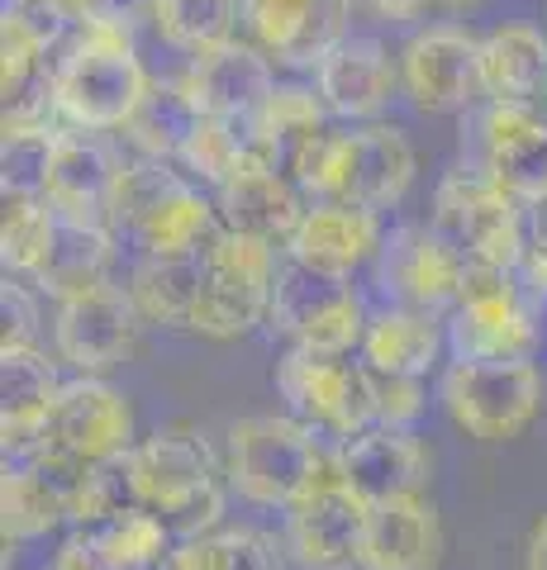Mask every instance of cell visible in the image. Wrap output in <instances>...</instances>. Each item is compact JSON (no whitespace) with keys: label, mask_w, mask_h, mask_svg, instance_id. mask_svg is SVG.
<instances>
[{"label":"cell","mask_w":547,"mask_h":570,"mask_svg":"<svg viewBox=\"0 0 547 570\" xmlns=\"http://www.w3.org/2000/svg\"><path fill=\"white\" fill-rule=\"evenodd\" d=\"M182 167L196 171L209 186L234 181L238 171L272 167V138H267V124H262V105L257 110H234V115H205L201 129L186 142Z\"/></svg>","instance_id":"cell-27"},{"label":"cell","mask_w":547,"mask_h":570,"mask_svg":"<svg viewBox=\"0 0 547 570\" xmlns=\"http://www.w3.org/2000/svg\"><path fill=\"white\" fill-rule=\"evenodd\" d=\"M272 285H276L272 243L219 228L205 243V295L191 333L215 337V343L253 333L272 314Z\"/></svg>","instance_id":"cell-4"},{"label":"cell","mask_w":547,"mask_h":570,"mask_svg":"<svg viewBox=\"0 0 547 570\" xmlns=\"http://www.w3.org/2000/svg\"><path fill=\"white\" fill-rule=\"evenodd\" d=\"M528 570H547V513L534 528V538H528Z\"/></svg>","instance_id":"cell-48"},{"label":"cell","mask_w":547,"mask_h":570,"mask_svg":"<svg viewBox=\"0 0 547 570\" xmlns=\"http://www.w3.org/2000/svg\"><path fill=\"white\" fill-rule=\"evenodd\" d=\"M144 509L138 499V480H134V448L129 452H115L96 461L81 480V494H77V509H72V523L81 528H100V523H115L125 513Z\"/></svg>","instance_id":"cell-36"},{"label":"cell","mask_w":547,"mask_h":570,"mask_svg":"<svg viewBox=\"0 0 547 570\" xmlns=\"http://www.w3.org/2000/svg\"><path fill=\"white\" fill-rule=\"evenodd\" d=\"M215 448L196 433V428L176 423L153 433L134 448V480L144 509L172 528V538H201L215 532L224 519V480Z\"/></svg>","instance_id":"cell-2"},{"label":"cell","mask_w":547,"mask_h":570,"mask_svg":"<svg viewBox=\"0 0 547 570\" xmlns=\"http://www.w3.org/2000/svg\"><path fill=\"white\" fill-rule=\"evenodd\" d=\"M52 570H125V566H119L110 551H105L96 528H81L77 538L58 551V566H52Z\"/></svg>","instance_id":"cell-45"},{"label":"cell","mask_w":547,"mask_h":570,"mask_svg":"<svg viewBox=\"0 0 547 570\" xmlns=\"http://www.w3.org/2000/svg\"><path fill=\"white\" fill-rule=\"evenodd\" d=\"M400 81V67L391 62V52L377 39H362V33H348L339 39L324 62L314 67V86H320V100L333 115L343 119H372L385 110Z\"/></svg>","instance_id":"cell-21"},{"label":"cell","mask_w":547,"mask_h":570,"mask_svg":"<svg viewBox=\"0 0 547 570\" xmlns=\"http://www.w3.org/2000/svg\"><path fill=\"white\" fill-rule=\"evenodd\" d=\"M0 318H6V343L0 347H33V337H39V299L29 295L25 281L6 276V285H0Z\"/></svg>","instance_id":"cell-42"},{"label":"cell","mask_w":547,"mask_h":570,"mask_svg":"<svg viewBox=\"0 0 547 570\" xmlns=\"http://www.w3.org/2000/svg\"><path fill=\"white\" fill-rule=\"evenodd\" d=\"M0 24H14L39 52H52L67 39V29L81 24V20H77V10L67 6V0H6Z\"/></svg>","instance_id":"cell-41"},{"label":"cell","mask_w":547,"mask_h":570,"mask_svg":"<svg viewBox=\"0 0 547 570\" xmlns=\"http://www.w3.org/2000/svg\"><path fill=\"white\" fill-rule=\"evenodd\" d=\"M367 513L372 504L348 490L339 471L324 475L305 499L291 504L286 519V538L300 566L310 570H348L362 566V542H367Z\"/></svg>","instance_id":"cell-14"},{"label":"cell","mask_w":547,"mask_h":570,"mask_svg":"<svg viewBox=\"0 0 547 570\" xmlns=\"http://www.w3.org/2000/svg\"><path fill=\"white\" fill-rule=\"evenodd\" d=\"M448 6H471V0H448Z\"/></svg>","instance_id":"cell-49"},{"label":"cell","mask_w":547,"mask_h":570,"mask_svg":"<svg viewBox=\"0 0 547 570\" xmlns=\"http://www.w3.org/2000/svg\"><path fill=\"white\" fill-rule=\"evenodd\" d=\"M153 24H157V33H163L172 48L201 58V52L234 39L238 0H157V6H153Z\"/></svg>","instance_id":"cell-34"},{"label":"cell","mask_w":547,"mask_h":570,"mask_svg":"<svg viewBox=\"0 0 547 570\" xmlns=\"http://www.w3.org/2000/svg\"><path fill=\"white\" fill-rule=\"evenodd\" d=\"M476 171L524 205L547 195V119L534 105L490 100V110L476 119Z\"/></svg>","instance_id":"cell-16"},{"label":"cell","mask_w":547,"mask_h":570,"mask_svg":"<svg viewBox=\"0 0 547 570\" xmlns=\"http://www.w3.org/2000/svg\"><path fill=\"white\" fill-rule=\"evenodd\" d=\"M348 0H243V24L272 62L320 67L324 52L348 39Z\"/></svg>","instance_id":"cell-17"},{"label":"cell","mask_w":547,"mask_h":570,"mask_svg":"<svg viewBox=\"0 0 547 570\" xmlns=\"http://www.w3.org/2000/svg\"><path fill=\"white\" fill-rule=\"evenodd\" d=\"M144 324L148 318L134 305L129 285L100 281L96 291L62 299L52 337H58V356L67 366H77L81 376H100V371L129 362Z\"/></svg>","instance_id":"cell-11"},{"label":"cell","mask_w":547,"mask_h":570,"mask_svg":"<svg viewBox=\"0 0 547 570\" xmlns=\"http://www.w3.org/2000/svg\"><path fill=\"white\" fill-rule=\"evenodd\" d=\"M267 324L281 337H291L295 347L314 352H352L367 333L362 299L352 295L348 276H324L295 257L276 266Z\"/></svg>","instance_id":"cell-10"},{"label":"cell","mask_w":547,"mask_h":570,"mask_svg":"<svg viewBox=\"0 0 547 570\" xmlns=\"http://www.w3.org/2000/svg\"><path fill=\"white\" fill-rule=\"evenodd\" d=\"M186 176L172 171V163H163V157H144V163H134L119 171V186H115V200H110V234H134L138 219L163 200V195H172L176 186H182Z\"/></svg>","instance_id":"cell-39"},{"label":"cell","mask_w":547,"mask_h":570,"mask_svg":"<svg viewBox=\"0 0 547 570\" xmlns=\"http://www.w3.org/2000/svg\"><path fill=\"white\" fill-rule=\"evenodd\" d=\"M119 167L115 153L96 142L91 134H58L52 148V167H48V186L43 200L62 214V219H86V224H105L110 228V200L119 186Z\"/></svg>","instance_id":"cell-20"},{"label":"cell","mask_w":547,"mask_h":570,"mask_svg":"<svg viewBox=\"0 0 547 570\" xmlns=\"http://www.w3.org/2000/svg\"><path fill=\"white\" fill-rule=\"evenodd\" d=\"M543 381L528 356L500 362H457L443 376L448 419L476 442H509L538 419Z\"/></svg>","instance_id":"cell-5"},{"label":"cell","mask_w":547,"mask_h":570,"mask_svg":"<svg viewBox=\"0 0 547 570\" xmlns=\"http://www.w3.org/2000/svg\"><path fill=\"white\" fill-rule=\"evenodd\" d=\"M52 224H58V209L43 195H6V214H0V257H6V272L33 276V266L48 253Z\"/></svg>","instance_id":"cell-37"},{"label":"cell","mask_w":547,"mask_h":570,"mask_svg":"<svg viewBox=\"0 0 547 570\" xmlns=\"http://www.w3.org/2000/svg\"><path fill=\"white\" fill-rule=\"evenodd\" d=\"M462 276H467V257L448 238H438L433 224L429 228L410 224L391 234V243H381V285L410 309L457 305Z\"/></svg>","instance_id":"cell-18"},{"label":"cell","mask_w":547,"mask_h":570,"mask_svg":"<svg viewBox=\"0 0 547 570\" xmlns=\"http://www.w3.org/2000/svg\"><path fill=\"white\" fill-rule=\"evenodd\" d=\"M528 205L481 171H452L433 195V234L467 262L519 266Z\"/></svg>","instance_id":"cell-6"},{"label":"cell","mask_w":547,"mask_h":570,"mask_svg":"<svg viewBox=\"0 0 547 570\" xmlns=\"http://www.w3.org/2000/svg\"><path fill=\"white\" fill-rule=\"evenodd\" d=\"M486 96L509 105H534L547 96V39L534 24H505L481 39Z\"/></svg>","instance_id":"cell-31"},{"label":"cell","mask_w":547,"mask_h":570,"mask_svg":"<svg viewBox=\"0 0 547 570\" xmlns=\"http://www.w3.org/2000/svg\"><path fill=\"white\" fill-rule=\"evenodd\" d=\"M276 390L305 423L333 428L339 438H352L377 423V376L372 366L352 362L348 352L291 347L276 362Z\"/></svg>","instance_id":"cell-7"},{"label":"cell","mask_w":547,"mask_h":570,"mask_svg":"<svg viewBox=\"0 0 547 570\" xmlns=\"http://www.w3.org/2000/svg\"><path fill=\"white\" fill-rule=\"evenodd\" d=\"M129 295L144 309L148 324L191 333L201 295H205V247L186 257H144L129 276Z\"/></svg>","instance_id":"cell-29"},{"label":"cell","mask_w":547,"mask_h":570,"mask_svg":"<svg viewBox=\"0 0 547 570\" xmlns=\"http://www.w3.org/2000/svg\"><path fill=\"white\" fill-rule=\"evenodd\" d=\"M176 551H182L186 570H286L276 542L253 528H215L176 542Z\"/></svg>","instance_id":"cell-35"},{"label":"cell","mask_w":547,"mask_h":570,"mask_svg":"<svg viewBox=\"0 0 547 570\" xmlns=\"http://www.w3.org/2000/svg\"><path fill=\"white\" fill-rule=\"evenodd\" d=\"M414 148L395 124H367L352 134H333V148L324 157L320 200L358 205V209H395L414 186Z\"/></svg>","instance_id":"cell-9"},{"label":"cell","mask_w":547,"mask_h":570,"mask_svg":"<svg viewBox=\"0 0 547 570\" xmlns=\"http://www.w3.org/2000/svg\"><path fill=\"white\" fill-rule=\"evenodd\" d=\"M515 272L524 285H534L538 295H547V195L528 200V224H524V253Z\"/></svg>","instance_id":"cell-44"},{"label":"cell","mask_w":547,"mask_h":570,"mask_svg":"<svg viewBox=\"0 0 547 570\" xmlns=\"http://www.w3.org/2000/svg\"><path fill=\"white\" fill-rule=\"evenodd\" d=\"M372 376H377V423H385V428L414 423L423 409L419 376H381V371H372Z\"/></svg>","instance_id":"cell-43"},{"label":"cell","mask_w":547,"mask_h":570,"mask_svg":"<svg viewBox=\"0 0 547 570\" xmlns=\"http://www.w3.org/2000/svg\"><path fill=\"white\" fill-rule=\"evenodd\" d=\"M372 14H381V20H410V14H419L423 0H362Z\"/></svg>","instance_id":"cell-47"},{"label":"cell","mask_w":547,"mask_h":570,"mask_svg":"<svg viewBox=\"0 0 547 570\" xmlns=\"http://www.w3.org/2000/svg\"><path fill=\"white\" fill-rule=\"evenodd\" d=\"M148 71L138 62L129 24H81L77 43L52 67L58 119L81 134L129 129L134 110L148 96Z\"/></svg>","instance_id":"cell-1"},{"label":"cell","mask_w":547,"mask_h":570,"mask_svg":"<svg viewBox=\"0 0 547 570\" xmlns=\"http://www.w3.org/2000/svg\"><path fill=\"white\" fill-rule=\"evenodd\" d=\"M110 257H115V234L105 224L86 219H62L52 224L48 253L33 266V285L48 291L52 299H72L81 291H96L100 281H110Z\"/></svg>","instance_id":"cell-28"},{"label":"cell","mask_w":547,"mask_h":570,"mask_svg":"<svg viewBox=\"0 0 547 570\" xmlns=\"http://www.w3.org/2000/svg\"><path fill=\"white\" fill-rule=\"evenodd\" d=\"M201 119H205V110H201V100L191 96V86H186V77L182 81H153L148 86V96H144V105L134 110V119H129V142L144 157H163V163H182V153H186V142H191V134L201 129Z\"/></svg>","instance_id":"cell-33"},{"label":"cell","mask_w":547,"mask_h":570,"mask_svg":"<svg viewBox=\"0 0 547 570\" xmlns=\"http://www.w3.org/2000/svg\"><path fill=\"white\" fill-rule=\"evenodd\" d=\"M215 205H219V224L234 234H248L262 243H291V234L305 219V195L291 186L281 171L257 167V171H238L234 181L215 186Z\"/></svg>","instance_id":"cell-24"},{"label":"cell","mask_w":547,"mask_h":570,"mask_svg":"<svg viewBox=\"0 0 547 570\" xmlns=\"http://www.w3.org/2000/svg\"><path fill=\"white\" fill-rule=\"evenodd\" d=\"M381 253V224L372 209L320 200L305 209V219L286 243V257L314 266L324 276H352Z\"/></svg>","instance_id":"cell-22"},{"label":"cell","mask_w":547,"mask_h":570,"mask_svg":"<svg viewBox=\"0 0 547 570\" xmlns=\"http://www.w3.org/2000/svg\"><path fill=\"white\" fill-rule=\"evenodd\" d=\"M228 485L253 504L291 509L305 499L324 475H333V461L320 452V442L300 419L257 414L228 428Z\"/></svg>","instance_id":"cell-3"},{"label":"cell","mask_w":547,"mask_h":570,"mask_svg":"<svg viewBox=\"0 0 547 570\" xmlns=\"http://www.w3.org/2000/svg\"><path fill=\"white\" fill-rule=\"evenodd\" d=\"M86 471H91L86 461L39 448V442L20 456H6V485H0V528H6V542H29L39 532L58 528L62 519H72Z\"/></svg>","instance_id":"cell-12"},{"label":"cell","mask_w":547,"mask_h":570,"mask_svg":"<svg viewBox=\"0 0 547 570\" xmlns=\"http://www.w3.org/2000/svg\"><path fill=\"white\" fill-rule=\"evenodd\" d=\"M129 438H134L129 395H119L115 385H105L96 376H81L72 385H62V395L39 433V448L67 452L86 461V466H96V461L115 452H129Z\"/></svg>","instance_id":"cell-15"},{"label":"cell","mask_w":547,"mask_h":570,"mask_svg":"<svg viewBox=\"0 0 547 570\" xmlns=\"http://www.w3.org/2000/svg\"><path fill=\"white\" fill-rule=\"evenodd\" d=\"M81 24H134L157 0H67Z\"/></svg>","instance_id":"cell-46"},{"label":"cell","mask_w":547,"mask_h":570,"mask_svg":"<svg viewBox=\"0 0 547 570\" xmlns=\"http://www.w3.org/2000/svg\"><path fill=\"white\" fill-rule=\"evenodd\" d=\"M400 86L423 115H457L486 96L481 39L462 29H423L400 52Z\"/></svg>","instance_id":"cell-13"},{"label":"cell","mask_w":547,"mask_h":570,"mask_svg":"<svg viewBox=\"0 0 547 570\" xmlns=\"http://www.w3.org/2000/svg\"><path fill=\"white\" fill-rule=\"evenodd\" d=\"M96 532H100L105 551H110L125 570H144V566H153L157 557H167L172 551V528L157 519L153 509H134V513H125V519H115V523H100Z\"/></svg>","instance_id":"cell-40"},{"label":"cell","mask_w":547,"mask_h":570,"mask_svg":"<svg viewBox=\"0 0 547 570\" xmlns=\"http://www.w3.org/2000/svg\"><path fill=\"white\" fill-rule=\"evenodd\" d=\"M515 266L467 262L462 291H457V314L448 343L457 362H500V356H528L538 343V324L528 314Z\"/></svg>","instance_id":"cell-8"},{"label":"cell","mask_w":547,"mask_h":570,"mask_svg":"<svg viewBox=\"0 0 547 570\" xmlns=\"http://www.w3.org/2000/svg\"><path fill=\"white\" fill-rule=\"evenodd\" d=\"M219 205L201 195L191 181H182L172 195H163L144 219L134 228V243L144 257H186V253H201V247L219 234Z\"/></svg>","instance_id":"cell-30"},{"label":"cell","mask_w":547,"mask_h":570,"mask_svg":"<svg viewBox=\"0 0 547 570\" xmlns=\"http://www.w3.org/2000/svg\"><path fill=\"white\" fill-rule=\"evenodd\" d=\"M443 333L433 324V309H385L362 333V362L381 376H423L438 362Z\"/></svg>","instance_id":"cell-32"},{"label":"cell","mask_w":547,"mask_h":570,"mask_svg":"<svg viewBox=\"0 0 547 570\" xmlns=\"http://www.w3.org/2000/svg\"><path fill=\"white\" fill-rule=\"evenodd\" d=\"M58 395H62L58 366L39 347H0V433H6V456H20L39 442Z\"/></svg>","instance_id":"cell-25"},{"label":"cell","mask_w":547,"mask_h":570,"mask_svg":"<svg viewBox=\"0 0 547 570\" xmlns=\"http://www.w3.org/2000/svg\"><path fill=\"white\" fill-rule=\"evenodd\" d=\"M333 471L367 504H385V499H400V494H423L429 461H423V448L404 428L372 423L362 433L343 438L339 456H333Z\"/></svg>","instance_id":"cell-19"},{"label":"cell","mask_w":547,"mask_h":570,"mask_svg":"<svg viewBox=\"0 0 547 570\" xmlns=\"http://www.w3.org/2000/svg\"><path fill=\"white\" fill-rule=\"evenodd\" d=\"M186 86H191V96L201 100L205 115H234V110H257V105L276 91V71L257 43L228 39L191 62Z\"/></svg>","instance_id":"cell-26"},{"label":"cell","mask_w":547,"mask_h":570,"mask_svg":"<svg viewBox=\"0 0 547 570\" xmlns=\"http://www.w3.org/2000/svg\"><path fill=\"white\" fill-rule=\"evenodd\" d=\"M443 561V523L423 494H400L367 513L362 570H438Z\"/></svg>","instance_id":"cell-23"},{"label":"cell","mask_w":547,"mask_h":570,"mask_svg":"<svg viewBox=\"0 0 547 570\" xmlns=\"http://www.w3.org/2000/svg\"><path fill=\"white\" fill-rule=\"evenodd\" d=\"M58 129L52 124H6L0 142V186L6 195H43Z\"/></svg>","instance_id":"cell-38"}]
</instances>
